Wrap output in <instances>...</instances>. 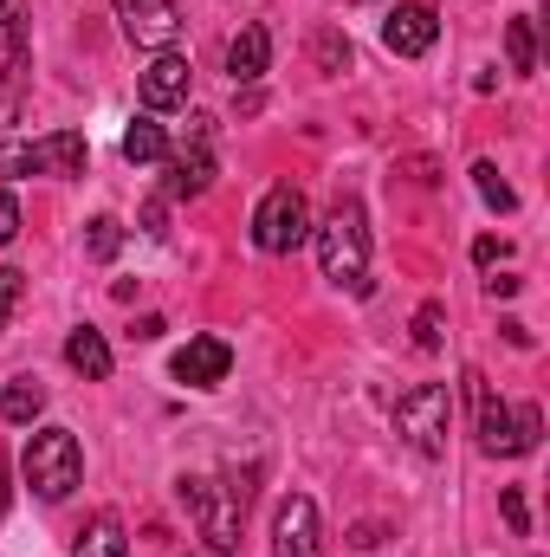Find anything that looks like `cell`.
Returning a JSON list of instances; mask_svg holds the SVG:
<instances>
[{"instance_id":"27","label":"cell","mask_w":550,"mask_h":557,"mask_svg":"<svg viewBox=\"0 0 550 557\" xmlns=\"http://www.w3.org/2000/svg\"><path fill=\"white\" fill-rule=\"evenodd\" d=\"M13 234H20V201L0 188V247H13Z\"/></svg>"},{"instance_id":"31","label":"cell","mask_w":550,"mask_h":557,"mask_svg":"<svg viewBox=\"0 0 550 557\" xmlns=\"http://www.w3.org/2000/svg\"><path fill=\"white\" fill-rule=\"evenodd\" d=\"M499 331H505V344H512V350H532V324H518V318H505Z\"/></svg>"},{"instance_id":"4","label":"cell","mask_w":550,"mask_h":557,"mask_svg":"<svg viewBox=\"0 0 550 557\" xmlns=\"http://www.w3.org/2000/svg\"><path fill=\"white\" fill-rule=\"evenodd\" d=\"M91 162V143L78 131H59V137H39V143H0V175H85Z\"/></svg>"},{"instance_id":"7","label":"cell","mask_w":550,"mask_h":557,"mask_svg":"<svg viewBox=\"0 0 550 557\" xmlns=\"http://www.w3.org/2000/svg\"><path fill=\"white\" fill-rule=\"evenodd\" d=\"M117 26H124L130 46L168 52L175 33H182V13H175V0H117Z\"/></svg>"},{"instance_id":"21","label":"cell","mask_w":550,"mask_h":557,"mask_svg":"<svg viewBox=\"0 0 550 557\" xmlns=\"http://www.w3.org/2000/svg\"><path fill=\"white\" fill-rule=\"evenodd\" d=\"M473 182H479V201H486V208H499V214L518 208V195H512V182L499 175V162H473Z\"/></svg>"},{"instance_id":"22","label":"cell","mask_w":550,"mask_h":557,"mask_svg":"<svg viewBox=\"0 0 550 557\" xmlns=\"http://www.w3.org/2000/svg\"><path fill=\"white\" fill-rule=\"evenodd\" d=\"M538 441H545V409L538 403L512 409V454H538Z\"/></svg>"},{"instance_id":"9","label":"cell","mask_w":550,"mask_h":557,"mask_svg":"<svg viewBox=\"0 0 550 557\" xmlns=\"http://www.w3.org/2000/svg\"><path fill=\"white\" fill-rule=\"evenodd\" d=\"M188 85H195V65L182 52H155L137 78V98L142 111H175V104H188Z\"/></svg>"},{"instance_id":"2","label":"cell","mask_w":550,"mask_h":557,"mask_svg":"<svg viewBox=\"0 0 550 557\" xmlns=\"http://www.w3.org/2000/svg\"><path fill=\"white\" fill-rule=\"evenodd\" d=\"M20 473H26V486L39 493V499H72V486L85 480V447H78V434L72 428H39L33 441H26V460H20Z\"/></svg>"},{"instance_id":"20","label":"cell","mask_w":550,"mask_h":557,"mask_svg":"<svg viewBox=\"0 0 550 557\" xmlns=\"http://www.w3.org/2000/svg\"><path fill=\"white\" fill-rule=\"evenodd\" d=\"M117 247H124V221H117V214H98V221L85 227V253H91L98 267H111Z\"/></svg>"},{"instance_id":"10","label":"cell","mask_w":550,"mask_h":557,"mask_svg":"<svg viewBox=\"0 0 550 557\" xmlns=\"http://www.w3.org/2000/svg\"><path fill=\"white\" fill-rule=\"evenodd\" d=\"M227 370H234L227 337H188V344L175 350V383H188V389H221Z\"/></svg>"},{"instance_id":"26","label":"cell","mask_w":550,"mask_h":557,"mask_svg":"<svg viewBox=\"0 0 550 557\" xmlns=\"http://www.w3.org/2000/svg\"><path fill=\"white\" fill-rule=\"evenodd\" d=\"M499 512H505V525H512L518 539L532 532V512H525V493H518V486H505V493H499Z\"/></svg>"},{"instance_id":"18","label":"cell","mask_w":550,"mask_h":557,"mask_svg":"<svg viewBox=\"0 0 550 557\" xmlns=\"http://www.w3.org/2000/svg\"><path fill=\"white\" fill-rule=\"evenodd\" d=\"M505 65H512L518 78H532V72H538V33H532V13L505 20Z\"/></svg>"},{"instance_id":"14","label":"cell","mask_w":550,"mask_h":557,"mask_svg":"<svg viewBox=\"0 0 550 557\" xmlns=\"http://www.w3.org/2000/svg\"><path fill=\"white\" fill-rule=\"evenodd\" d=\"M266 65H273V33L253 20L227 39V72H234V85H253V78H266Z\"/></svg>"},{"instance_id":"28","label":"cell","mask_w":550,"mask_h":557,"mask_svg":"<svg viewBox=\"0 0 550 557\" xmlns=\"http://www.w3.org/2000/svg\"><path fill=\"white\" fill-rule=\"evenodd\" d=\"M142 234H149V240L168 234V201H149V208H142Z\"/></svg>"},{"instance_id":"25","label":"cell","mask_w":550,"mask_h":557,"mask_svg":"<svg viewBox=\"0 0 550 557\" xmlns=\"http://www.w3.org/2000/svg\"><path fill=\"white\" fill-rule=\"evenodd\" d=\"M20 292H26V278L13 273V267H0V331H7L13 311H20Z\"/></svg>"},{"instance_id":"16","label":"cell","mask_w":550,"mask_h":557,"mask_svg":"<svg viewBox=\"0 0 550 557\" xmlns=\"http://www.w3.org/2000/svg\"><path fill=\"white\" fill-rule=\"evenodd\" d=\"M72 557H130V539H124V519L117 512H98L85 532H78V545Z\"/></svg>"},{"instance_id":"8","label":"cell","mask_w":550,"mask_h":557,"mask_svg":"<svg viewBox=\"0 0 550 557\" xmlns=\"http://www.w3.org/2000/svg\"><path fill=\"white\" fill-rule=\"evenodd\" d=\"M273 557H324V532H317V506L304 493L278 499L273 512Z\"/></svg>"},{"instance_id":"1","label":"cell","mask_w":550,"mask_h":557,"mask_svg":"<svg viewBox=\"0 0 550 557\" xmlns=\"http://www.w3.org/2000/svg\"><path fill=\"white\" fill-rule=\"evenodd\" d=\"M317 267H324V278H337L350 292L370 285V221H363V201L357 195H343L330 208V221L317 227Z\"/></svg>"},{"instance_id":"35","label":"cell","mask_w":550,"mask_h":557,"mask_svg":"<svg viewBox=\"0 0 550 557\" xmlns=\"http://www.w3.org/2000/svg\"><path fill=\"white\" fill-rule=\"evenodd\" d=\"M350 7H357V0H350Z\"/></svg>"},{"instance_id":"5","label":"cell","mask_w":550,"mask_h":557,"mask_svg":"<svg viewBox=\"0 0 550 557\" xmlns=\"http://www.w3.org/2000/svg\"><path fill=\"white\" fill-rule=\"evenodd\" d=\"M182 499H188V512L201 519V539H208V552L214 557H234L240 552V493L234 486H214V480H182Z\"/></svg>"},{"instance_id":"29","label":"cell","mask_w":550,"mask_h":557,"mask_svg":"<svg viewBox=\"0 0 550 557\" xmlns=\"http://www.w3.org/2000/svg\"><path fill=\"white\" fill-rule=\"evenodd\" d=\"M473 260H479V267H492V260H505V240H492V234H479V240H473Z\"/></svg>"},{"instance_id":"13","label":"cell","mask_w":550,"mask_h":557,"mask_svg":"<svg viewBox=\"0 0 550 557\" xmlns=\"http://www.w3.org/2000/svg\"><path fill=\"white\" fill-rule=\"evenodd\" d=\"M466 383H473V403H479V454H512V409L486 389V376L479 370H466Z\"/></svg>"},{"instance_id":"33","label":"cell","mask_w":550,"mask_h":557,"mask_svg":"<svg viewBox=\"0 0 550 557\" xmlns=\"http://www.w3.org/2000/svg\"><path fill=\"white\" fill-rule=\"evenodd\" d=\"M0 512H7V460H0Z\"/></svg>"},{"instance_id":"6","label":"cell","mask_w":550,"mask_h":557,"mask_svg":"<svg viewBox=\"0 0 550 557\" xmlns=\"http://www.w3.org/2000/svg\"><path fill=\"white\" fill-rule=\"evenodd\" d=\"M253 240H260V253H298L311 240V208L291 182L266 188V201L253 208Z\"/></svg>"},{"instance_id":"32","label":"cell","mask_w":550,"mask_h":557,"mask_svg":"<svg viewBox=\"0 0 550 557\" xmlns=\"http://www.w3.org/2000/svg\"><path fill=\"white\" fill-rule=\"evenodd\" d=\"M486 292H492V298H512V292H518V278L499 273V278H486Z\"/></svg>"},{"instance_id":"24","label":"cell","mask_w":550,"mask_h":557,"mask_svg":"<svg viewBox=\"0 0 550 557\" xmlns=\"http://www.w3.org/2000/svg\"><path fill=\"white\" fill-rule=\"evenodd\" d=\"M440 324H447V311H440V298H427V305L414 311V344H421V350H440Z\"/></svg>"},{"instance_id":"17","label":"cell","mask_w":550,"mask_h":557,"mask_svg":"<svg viewBox=\"0 0 550 557\" xmlns=\"http://www.w3.org/2000/svg\"><path fill=\"white\" fill-rule=\"evenodd\" d=\"M39 409H46V383H39V376H13V383L0 389V421L26 428V421H39Z\"/></svg>"},{"instance_id":"19","label":"cell","mask_w":550,"mask_h":557,"mask_svg":"<svg viewBox=\"0 0 550 557\" xmlns=\"http://www.w3.org/2000/svg\"><path fill=\"white\" fill-rule=\"evenodd\" d=\"M124 156H130V162H162V156H168V137H162L155 111H142L137 124L124 131Z\"/></svg>"},{"instance_id":"23","label":"cell","mask_w":550,"mask_h":557,"mask_svg":"<svg viewBox=\"0 0 550 557\" xmlns=\"http://www.w3.org/2000/svg\"><path fill=\"white\" fill-rule=\"evenodd\" d=\"M311 52H317V65H324V72H343V65H350V39H343L337 26H324V33L311 39Z\"/></svg>"},{"instance_id":"34","label":"cell","mask_w":550,"mask_h":557,"mask_svg":"<svg viewBox=\"0 0 550 557\" xmlns=\"http://www.w3.org/2000/svg\"><path fill=\"white\" fill-rule=\"evenodd\" d=\"M0 13H7V0H0Z\"/></svg>"},{"instance_id":"30","label":"cell","mask_w":550,"mask_h":557,"mask_svg":"<svg viewBox=\"0 0 550 557\" xmlns=\"http://www.w3.org/2000/svg\"><path fill=\"white\" fill-rule=\"evenodd\" d=\"M162 331H168V324H162V318H155V311H149V318H137V324H130V337H137V344H155V337H162Z\"/></svg>"},{"instance_id":"12","label":"cell","mask_w":550,"mask_h":557,"mask_svg":"<svg viewBox=\"0 0 550 557\" xmlns=\"http://www.w3.org/2000/svg\"><path fill=\"white\" fill-rule=\"evenodd\" d=\"M162 162H168L162 201H195V195L214 188V149H208V143H188V149H175V156H162Z\"/></svg>"},{"instance_id":"15","label":"cell","mask_w":550,"mask_h":557,"mask_svg":"<svg viewBox=\"0 0 550 557\" xmlns=\"http://www.w3.org/2000/svg\"><path fill=\"white\" fill-rule=\"evenodd\" d=\"M65 363H72L85 383H104V376H111V344H104V331L78 324V331L65 337Z\"/></svg>"},{"instance_id":"11","label":"cell","mask_w":550,"mask_h":557,"mask_svg":"<svg viewBox=\"0 0 550 557\" xmlns=\"http://www.w3.org/2000/svg\"><path fill=\"white\" fill-rule=\"evenodd\" d=\"M434 39H440V20H434V7H421V0L396 7V13L383 20V46H389L396 59H421Z\"/></svg>"},{"instance_id":"3","label":"cell","mask_w":550,"mask_h":557,"mask_svg":"<svg viewBox=\"0 0 550 557\" xmlns=\"http://www.w3.org/2000/svg\"><path fill=\"white\" fill-rule=\"evenodd\" d=\"M447 428H453V389L447 383H421L396 403V434L409 441L421 460H440L447 454Z\"/></svg>"}]
</instances>
